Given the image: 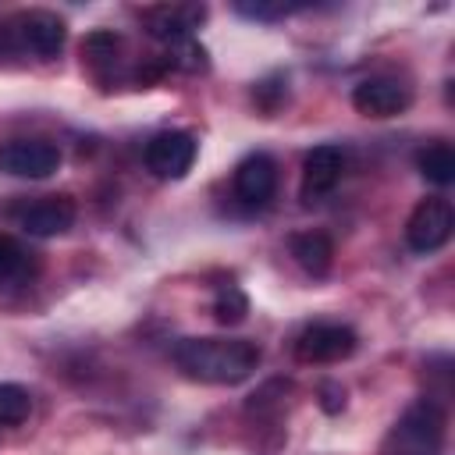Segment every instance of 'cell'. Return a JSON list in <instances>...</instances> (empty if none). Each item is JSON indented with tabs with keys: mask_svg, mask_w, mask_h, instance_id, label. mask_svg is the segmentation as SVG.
I'll return each mask as SVG.
<instances>
[{
	"mask_svg": "<svg viewBox=\"0 0 455 455\" xmlns=\"http://www.w3.org/2000/svg\"><path fill=\"white\" fill-rule=\"evenodd\" d=\"M174 363L199 384H242L259 366V345L249 338H181Z\"/></svg>",
	"mask_w": 455,
	"mask_h": 455,
	"instance_id": "obj_1",
	"label": "cell"
},
{
	"mask_svg": "<svg viewBox=\"0 0 455 455\" xmlns=\"http://www.w3.org/2000/svg\"><path fill=\"white\" fill-rule=\"evenodd\" d=\"M441 448H444V412L430 398L405 409V416L395 423L387 441V455H441Z\"/></svg>",
	"mask_w": 455,
	"mask_h": 455,
	"instance_id": "obj_2",
	"label": "cell"
},
{
	"mask_svg": "<svg viewBox=\"0 0 455 455\" xmlns=\"http://www.w3.org/2000/svg\"><path fill=\"white\" fill-rule=\"evenodd\" d=\"M451 228H455V213H451V203L441 199V196H430V199H419L416 210L409 213L405 220V242L412 252H434L441 249L448 238H451Z\"/></svg>",
	"mask_w": 455,
	"mask_h": 455,
	"instance_id": "obj_3",
	"label": "cell"
},
{
	"mask_svg": "<svg viewBox=\"0 0 455 455\" xmlns=\"http://www.w3.org/2000/svg\"><path fill=\"white\" fill-rule=\"evenodd\" d=\"M60 167V149L46 139H14L0 146V171L14 178H50Z\"/></svg>",
	"mask_w": 455,
	"mask_h": 455,
	"instance_id": "obj_4",
	"label": "cell"
},
{
	"mask_svg": "<svg viewBox=\"0 0 455 455\" xmlns=\"http://www.w3.org/2000/svg\"><path fill=\"white\" fill-rule=\"evenodd\" d=\"M409 103H412V89L402 78H391V75L363 78L352 89V107L366 117H395L402 110H409Z\"/></svg>",
	"mask_w": 455,
	"mask_h": 455,
	"instance_id": "obj_5",
	"label": "cell"
},
{
	"mask_svg": "<svg viewBox=\"0 0 455 455\" xmlns=\"http://www.w3.org/2000/svg\"><path fill=\"white\" fill-rule=\"evenodd\" d=\"M192 164H196V139L188 132H160L146 142V167L164 181L185 178Z\"/></svg>",
	"mask_w": 455,
	"mask_h": 455,
	"instance_id": "obj_6",
	"label": "cell"
},
{
	"mask_svg": "<svg viewBox=\"0 0 455 455\" xmlns=\"http://www.w3.org/2000/svg\"><path fill=\"white\" fill-rule=\"evenodd\" d=\"M359 338L352 327L345 323H313L299 334L295 341V352L302 363H341L355 352Z\"/></svg>",
	"mask_w": 455,
	"mask_h": 455,
	"instance_id": "obj_7",
	"label": "cell"
},
{
	"mask_svg": "<svg viewBox=\"0 0 455 455\" xmlns=\"http://www.w3.org/2000/svg\"><path fill=\"white\" fill-rule=\"evenodd\" d=\"M206 18V7L203 4H160V7H149L142 11V25L153 39H164V43H185L192 36V28H199Z\"/></svg>",
	"mask_w": 455,
	"mask_h": 455,
	"instance_id": "obj_8",
	"label": "cell"
},
{
	"mask_svg": "<svg viewBox=\"0 0 455 455\" xmlns=\"http://www.w3.org/2000/svg\"><path fill=\"white\" fill-rule=\"evenodd\" d=\"M18 36H21V53H36V57H57L64 46V21L53 11H21L14 14Z\"/></svg>",
	"mask_w": 455,
	"mask_h": 455,
	"instance_id": "obj_9",
	"label": "cell"
},
{
	"mask_svg": "<svg viewBox=\"0 0 455 455\" xmlns=\"http://www.w3.org/2000/svg\"><path fill=\"white\" fill-rule=\"evenodd\" d=\"M18 224H21V231H28L36 238L64 235L75 224V199L71 196H39L18 213Z\"/></svg>",
	"mask_w": 455,
	"mask_h": 455,
	"instance_id": "obj_10",
	"label": "cell"
},
{
	"mask_svg": "<svg viewBox=\"0 0 455 455\" xmlns=\"http://www.w3.org/2000/svg\"><path fill=\"white\" fill-rule=\"evenodd\" d=\"M277 188V164L267 153H249L235 171V196L245 206H267Z\"/></svg>",
	"mask_w": 455,
	"mask_h": 455,
	"instance_id": "obj_11",
	"label": "cell"
},
{
	"mask_svg": "<svg viewBox=\"0 0 455 455\" xmlns=\"http://www.w3.org/2000/svg\"><path fill=\"white\" fill-rule=\"evenodd\" d=\"M345 156L338 146H313L302 160V199L306 203H320L341 178Z\"/></svg>",
	"mask_w": 455,
	"mask_h": 455,
	"instance_id": "obj_12",
	"label": "cell"
},
{
	"mask_svg": "<svg viewBox=\"0 0 455 455\" xmlns=\"http://www.w3.org/2000/svg\"><path fill=\"white\" fill-rule=\"evenodd\" d=\"M291 256L306 274L323 277L334 263V242L323 231H302V235L291 238Z\"/></svg>",
	"mask_w": 455,
	"mask_h": 455,
	"instance_id": "obj_13",
	"label": "cell"
},
{
	"mask_svg": "<svg viewBox=\"0 0 455 455\" xmlns=\"http://www.w3.org/2000/svg\"><path fill=\"white\" fill-rule=\"evenodd\" d=\"M416 167L427 181L434 185H451L455 181V149L448 142H430L427 149L416 153Z\"/></svg>",
	"mask_w": 455,
	"mask_h": 455,
	"instance_id": "obj_14",
	"label": "cell"
},
{
	"mask_svg": "<svg viewBox=\"0 0 455 455\" xmlns=\"http://www.w3.org/2000/svg\"><path fill=\"white\" fill-rule=\"evenodd\" d=\"M25 274H28V252H25V245L18 238H11V235H0V288L18 284Z\"/></svg>",
	"mask_w": 455,
	"mask_h": 455,
	"instance_id": "obj_15",
	"label": "cell"
},
{
	"mask_svg": "<svg viewBox=\"0 0 455 455\" xmlns=\"http://www.w3.org/2000/svg\"><path fill=\"white\" fill-rule=\"evenodd\" d=\"M117 50H121V39L114 32H92L85 36L82 43V57L100 71V68H114L117 64Z\"/></svg>",
	"mask_w": 455,
	"mask_h": 455,
	"instance_id": "obj_16",
	"label": "cell"
},
{
	"mask_svg": "<svg viewBox=\"0 0 455 455\" xmlns=\"http://www.w3.org/2000/svg\"><path fill=\"white\" fill-rule=\"evenodd\" d=\"M32 398L21 384H0V427H14L28 416Z\"/></svg>",
	"mask_w": 455,
	"mask_h": 455,
	"instance_id": "obj_17",
	"label": "cell"
},
{
	"mask_svg": "<svg viewBox=\"0 0 455 455\" xmlns=\"http://www.w3.org/2000/svg\"><path fill=\"white\" fill-rule=\"evenodd\" d=\"M245 313H249V299L242 295V288L224 284V288L217 291V299H213V316H217L220 323H242Z\"/></svg>",
	"mask_w": 455,
	"mask_h": 455,
	"instance_id": "obj_18",
	"label": "cell"
},
{
	"mask_svg": "<svg viewBox=\"0 0 455 455\" xmlns=\"http://www.w3.org/2000/svg\"><path fill=\"white\" fill-rule=\"evenodd\" d=\"M238 11L245 18H259V21H274V18H284L291 7H281V4H238Z\"/></svg>",
	"mask_w": 455,
	"mask_h": 455,
	"instance_id": "obj_19",
	"label": "cell"
},
{
	"mask_svg": "<svg viewBox=\"0 0 455 455\" xmlns=\"http://www.w3.org/2000/svg\"><path fill=\"white\" fill-rule=\"evenodd\" d=\"M320 395H323V409H327V412L345 409V391H341L338 384H323V387H320Z\"/></svg>",
	"mask_w": 455,
	"mask_h": 455,
	"instance_id": "obj_20",
	"label": "cell"
}]
</instances>
